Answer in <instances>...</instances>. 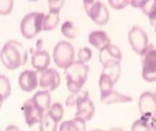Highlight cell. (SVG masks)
<instances>
[{
    "label": "cell",
    "mask_w": 156,
    "mask_h": 131,
    "mask_svg": "<svg viewBox=\"0 0 156 131\" xmlns=\"http://www.w3.org/2000/svg\"><path fill=\"white\" fill-rule=\"evenodd\" d=\"M31 99L39 108L41 109L45 113L47 112L51 107V95L49 91H38Z\"/></svg>",
    "instance_id": "obj_18"
},
{
    "label": "cell",
    "mask_w": 156,
    "mask_h": 131,
    "mask_svg": "<svg viewBox=\"0 0 156 131\" xmlns=\"http://www.w3.org/2000/svg\"><path fill=\"white\" fill-rule=\"evenodd\" d=\"M61 83L59 73L55 68H47L42 72L38 79V85L43 90L52 91L57 89Z\"/></svg>",
    "instance_id": "obj_9"
},
{
    "label": "cell",
    "mask_w": 156,
    "mask_h": 131,
    "mask_svg": "<svg viewBox=\"0 0 156 131\" xmlns=\"http://www.w3.org/2000/svg\"><path fill=\"white\" fill-rule=\"evenodd\" d=\"M142 57L143 79L147 82H153L156 80V50L153 44H149L143 53Z\"/></svg>",
    "instance_id": "obj_6"
},
{
    "label": "cell",
    "mask_w": 156,
    "mask_h": 131,
    "mask_svg": "<svg viewBox=\"0 0 156 131\" xmlns=\"http://www.w3.org/2000/svg\"><path fill=\"white\" fill-rule=\"evenodd\" d=\"M14 7L12 0H0V15L6 16L12 12Z\"/></svg>",
    "instance_id": "obj_29"
},
{
    "label": "cell",
    "mask_w": 156,
    "mask_h": 131,
    "mask_svg": "<svg viewBox=\"0 0 156 131\" xmlns=\"http://www.w3.org/2000/svg\"><path fill=\"white\" fill-rule=\"evenodd\" d=\"M28 59L26 48L15 40L7 41L0 52V60L8 70H15L24 66Z\"/></svg>",
    "instance_id": "obj_1"
},
{
    "label": "cell",
    "mask_w": 156,
    "mask_h": 131,
    "mask_svg": "<svg viewBox=\"0 0 156 131\" xmlns=\"http://www.w3.org/2000/svg\"><path fill=\"white\" fill-rule=\"evenodd\" d=\"M46 113L54 120H55L56 122L58 123L64 116V108L60 103L56 102L51 105L50 108L48 109Z\"/></svg>",
    "instance_id": "obj_26"
},
{
    "label": "cell",
    "mask_w": 156,
    "mask_h": 131,
    "mask_svg": "<svg viewBox=\"0 0 156 131\" xmlns=\"http://www.w3.org/2000/svg\"><path fill=\"white\" fill-rule=\"evenodd\" d=\"M50 63V54L46 50L37 49L32 53L31 65L38 72H43L47 69Z\"/></svg>",
    "instance_id": "obj_14"
},
{
    "label": "cell",
    "mask_w": 156,
    "mask_h": 131,
    "mask_svg": "<svg viewBox=\"0 0 156 131\" xmlns=\"http://www.w3.org/2000/svg\"><path fill=\"white\" fill-rule=\"evenodd\" d=\"M3 102H4V99L2 98L1 97H0V109L2 108V104H3Z\"/></svg>",
    "instance_id": "obj_35"
},
{
    "label": "cell",
    "mask_w": 156,
    "mask_h": 131,
    "mask_svg": "<svg viewBox=\"0 0 156 131\" xmlns=\"http://www.w3.org/2000/svg\"><path fill=\"white\" fill-rule=\"evenodd\" d=\"M155 118L142 116L140 120L134 121L131 131H155Z\"/></svg>",
    "instance_id": "obj_19"
},
{
    "label": "cell",
    "mask_w": 156,
    "mask_h": 131,
    "mask_svg": "<svg viewBox=\"0 0 156 131\" xmlns=\"http://www.w3.org/2000/svg\"><path fill=\"white\" fill-rule=\"evenodd\" d=\"M44 16V12H31L23 17L20 22V32L25 38L30 40L41 32Z\"/></svg>",
    "instance_id": "obj_3"
},
{
    "label": "cell",
    "mask_w": 156,
    "mask_h": 131,
    "mask_svg": "<svg viewBox=\"0 0 156 131\" xmlns=\"http://www.w3.org/2000/svg\"><path fill=\"white\" fill-rule=\"evenodd\" d=\"M53 58L58 68L66 69L75 61V48L67 41H60L54 47Z\"/></svg>",
    "instance_id": "obj_4"
},
{
    "label": "cell",
    "mask_w": 156,
    "mask_h": 131,
    "mask_svg": "<svg viewBox=\"0 0 156 131\" xmlns=\"http://www.w3.org/2000/svg\"><path fill=\"white\" fill-rule=\"evenodd\" d=\"M102 73L106 74L112 80L114 84H116L119 79L121 73H122V68L120 64H110L103 66Z\"/></svg>",
    "instance_id": "obj_22"
},
{
    "label": "cell",
    "mask_w": 156,
    "mask_h": 131,
    "mask_svg": "<svg viewBox=\"0 0 156 131\" xmlns=\"http://www.w3.org/2000/svg\"><path fill=\"white\" fill-rule=\"evenodd\" d=\"M5 131H20V129L17 128V126L11 125V126H8L7 128H6Z\"/></svg>",
    "instance_id": "obj_33"
},
{
    "label": "cell",
    "mask_w": 156,
    "mask_h": 131,
    "mask_svg": "<svg viewBox=\"0 0 156 131\" xmlns=\"http://www.w3.org/2000/svg\"><path fill=\"white\" fill-rule=\"evenodd\" d=\"M66 105L68 107L75 106V95L73 94L72 95L69 96V97L66 100Z\"/></svg>",
    "instance_id": "obj_32"
},
{
    "label": "cell",
    "mask_w": 156,
    "mask_h": 131,
    "mask_svg": "<svg viewBox=\"0 0 156 131\" xmlns=\"http://www.w3.org/2000/svg\"><path fill=\"white\" fill-rule=\"evenodd\" d=\"M128 39L132 49L139 55H141L149 45L147 35L139 26L132 27L129 31Z\"/></svg>",
    "instance_id": "obj_8"
},
{
    "label": "cell",
    "mask_w": 156,
    "mask_h": 131,
    "mask_svg": "<svg viewBox=\"0 0 156 131\" xmlns=\"http://www.w3.org/2000/svg\"><path fill=\"white\" fill-rule=\"evenodd\" d=\"M59 22V14L48 12L43 19L42 30L49 31L54 30L57 27Z\"/></svg>",
    "instance_id": "obj_21"
},
{
    "label": "cell",
    "mask_w": 156,
    "mask_h": 131,
    "mask_svg": "<svg viewBox=\"0 0 156 131\" xmlns=\"http://www.w3.org/2000/svg\"><path fill=\"white\" fill-rule=\"evenodd\" d=\"M23 115L26 124L29 127L34 126L37 123H40L43 116L46 114L41 109L35 104L32 99H28L23 107Z\"/></svg>",
    "instance_id": "obj_10"
},
{
    "label": "cell",
    "mask_w": 156,
    "mask_h": 131,
    "mask_svg": "<svg viewBox=\"0 0 156 131\" xmlns=\"http://www.w3.org/2000/svg\"><path fill=\"white\" fill-rule=\"evenodd\" d=\"M75 106L77 111L75 118H80L85 122L92 119L95 108L87 91H80L79 93L75 94Z\"/></svg>",
    "instance_id": "obj_7"
},
{
    "label": "cell",
    "mask_w": 156,
    "mask_h": 131,
    "mask_svg": "<svg viewBox=\"0 0 156 131\" xmlns=\"http://www.w3.org/2000/svg\"><path fill=\"white\" fill-rule=\"evenodd\" d=\"M64 2H64V0H58V1H51H51H48V9H49V12H51L59 14Z\"/></svg>",
    "instance_id": "obj_30"
},
{
    "label": "cell",
    "mask_w": 156,
    "mask_h": 131,
    "mask_svg": "<svg viewBox=\"0 0 156 131\" xmlns=\"http://www.w3.org/2000/svg\"><path fill=\"white\" fill-rule=\"evenodd\" d=\"M0 131H1V130H0Z\"/></svg>",
    "instance_id": "obj_37"
},
{
    "label": "cell",
    "mask_w": 156,
    "mask_h": 131,
    "mask_svg": "<svg viewBox=\"0 0 156 131\" xmlns=\"http://www.w3.org/2000/svg\"><path fill=\"white\" fill-rule=\"evenodd\" d=\"M101 101L105 105H112L116 103H126L131 102L133 98L130 96L122 95L113 90L104 95L101 96Z\"/></svg>",
    "instance_id": "obj_17"
},
{
    "label": "cell",
    "mask_w": 156,
    "mask_h": 131,
    "mask_svg": "<svg viewBox=\"0 0 156 131\" xmlns=\"http://www.w3.org/2000/svg\"><path fill=\"white\" fill-rule=\"evenodd\" d=\"M108 2L113 9L118 10V9H122L126 7L129 4V1L128 0H110Z\"/></svg>",
    "instance_id": "obj_31"
},
{
    "label": "cell",
    "mask_w": 156,
    "mask_h": 131,
    "mask_svg": "<svg viewBox=\"0 0 156 131\" xmlns=\"http://www.w3.org/2000/svg\"><path fill=\"white\" fill-rule=\"evenodd\" d=\"M109 131H123L122 129H120V128H112V129H111Z\"/></svg>",
    "instance_id": "obj_34"
},
{
    "label": "cell",
    "mask_w": 156,
    "mask_h": 131,
    "mask_svg": "<svg viewBox=\"0 0 156 131\" xmlns=\"http://www.w3.org/2000/svg\"><path fill=\"white\" fill-rule=\"evenodd\" d=\"M122 58V51L115 45H108V46L101 49L99 53V60L103 66L110 64H120Z\"/></svg>",
    "instance_id": "obj_12"
},
{
    "label": "cell",
    "mask_w": 156,
    "mask_h": 131,
    "mask_svg": "<svg viewBox=\"0 0 156 131\" xmlns=\"http://www.w3.org/2000/svg\"><path fill=\"white\" fill-rule=\"evenodd\" d=\"M88 42L97 49L101 50L111 44V40L103 30H94L88 36Z\"/></svg>",
    "instance_id": "obj_16"
},
{
    "label": "cell",
    "mask_w": 156,
    "mask_h": 131,
    "mask_svg": "<svg viewBox=\"0 0 156 131\" xmlns=\"http://www.w3.org/2000/svg\"><path fill=\"white\" fill-rule=\"evenodd\" d=\"M77 57L79 58L78 61H80V63H87L92 58V50L90 48H87V47L80 48L79 51L77 53Z\"/></svg>",
    "instance_id": "obj_28"
},
{
    "label": "cell",
    "mask_w": 156,
    "mask_h": 131,
    "mask_svg": "<svg viewBox=\"0 0 156 131\" xmlns=\"http://www.w3.org/2000/svg\"><path fill=\"white\" fill-rule=\"evenodd\" d=\"M58 123L46 113L40 122L39 131H57Z\"/></svg>",
    "instance_id": "obj_24"
},
{
    "label": "cell",
    "mask_w": 156,
    "mask_h": 131,
    "mask_svg": "<svg viewBox=\"0 0 156 131\" xmlns=\"http://www.w3.org/2000/svg\"><path fill=\"white\" fill-rule=\"evenodd\" d=\"M11 84L9 79L4 74H0V97L4 100L11 95Z\"/></svg>",
    "instance_id": "obj_25"
},
{
    "label": "cell",
    "mask_w": 156,
    "mask_h": 131,
    "mask_svg": "<svg viewBox=\"0 0 156 131\" xmlns=\"http://www.w3.org/2000/svg\"><path fill=\"white\" fill-rule=\"evenodd\" d=\"M91 131H103V130H100V129H95V130H91Z\"/></svg>",
    "instance_id": "obj_36"
},
{
    "label": "cell",
    "mask_w": 156,
    "mask_h": 131,
    "mask_svg": "<svg viewBox=\"0 0 156 131\" xmlns=\"http://www.w3.org/2000/svg\"><path fill=\"white\" fill-rule=\"evenodd\" d=\"M132 7L140 8L148 17L151 22L155 27V11L156 1L155 0H142V1H129Z\"/></svg>",
    "instance_id": "obj_15"
},
{
    "label": "cell",
    "mask_w": 156,
    "mask_h": 131,
    "mask_svg": "<svg viewBox=\"0 0 156 131\" xmlns=\"http://www.w3.org/2000/svg\"><path fill=\"white\" fill-rule=\"evenodd\" d=\"M85 12L93 22L99 25H104L108 22L109 12L106 6L98 0L83 1Z\"/></svg>",
    "instance_id": "obj_5"
},
{
    "label": "cell",
    "mask_w": 156,
    "mask_h": 131,
    "mask_svg": "<svg viewBox=\"0 0 156 131\" xmlns=\"http://www.w3.org/2000/svg\"><path fill=\"white\" fill-rule=\"evenodd\" d=\"M85 121L80 118H75L73 120L64 121L61 124L59 131H85Z\"/></svg>",
    "instance_id": "obj_20"
},
{
    "label": "cell",
    "mask_w": 156,
    "mask_h": 131,
    "mask_svg": "<svg viewBox=\"0 0 156 131\" xmlns=\"http://www.w3.org/2000/svg\"><path fill=\"white\" fill-rule=\"evenodd\" d=\"M155 94L151 91H145L142 94L139 99V110L142 116L155 118Z\"/></svg>",
    "instance_id": "obj_11"
},
{
    "label": "cell",
    "mask_w": 156,
    "mask_h": 131,
    "mask_svg": "<svg viewBox=\"0 0 156 131\" xmlns=\"http://www.w3.org/2000/svg\"><path fill=\"white\" fill-rule=\"evenodd\" d=\"M61 32L62 35L68 39H75L77 38V30L73 23L70 21H66L62 24Z\"/></svg>",
    "instance_id": "obj_27"
},
{
    "label": "cell",
    "mask_w": 156,
    "mask_h": 131,
    "mask_svg": "<svg viewBox=\"0 0 156 131\" xmlns=\"http://www.w3.org/2000/svg\"><path fill=\"white\" fill-rule=\"evenodd\" d=\"M90 68L85 64L78 60L74 61L64 69V77L67 89L73 94H77L86 83Z\"/></svg>",
    "instance_id": "obj_2"
},
{
    "label": "cell",
    "mask_w": 156,
    "mask_h": 131,
    "mask_svg": "<svg viewBox=\"0 0 156 131\" xmlns=\"http://www.w3.org/2000/svg\"><path fill=\"white\" fill-rule=\"evenodd\" d=\"M18 84L25 92H32L38 86L37 72L32 70H25L20 74Z\"/></svg>",
    "instance_id": "obj_13"
},
{
    "label": "cell",
    "mask_w": 156,
    "mask_h": 131,
    "mask_svg": "<svg viewBox=\"0 0 156 131\" xmlns=\"http://www.w3.org/2000/svg\"><path fill=\"white\" fill-rule=\"evenodd\" d=\"M114 84H115L108 76L101 73L99 79V89L101 91V96L114 90Z\"/></svg>",
    "instance_id": "obj_23"
}]
</instances>
